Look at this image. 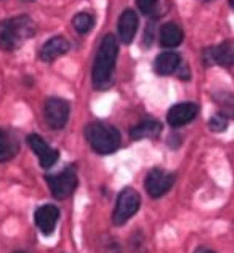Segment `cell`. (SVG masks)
<instances>
[{"instance_id": "3957f363", "label": "cell", "mask_w": 234, "mask_h": 253, "mask_svg": "<svg viewBox=\"0 0 234 253\" xmlns=\"http://www.w3.org/2000/svg\"><path fill=\"white\" fill-rule=\"evenodd\" d=\"M85 138L90 148L98 154H112L120 148V133L116 126L103 122H92L85 126Z\"/></svg>"}, {"instance_id": "30bf717a", "label": "cell", "mask_w": 234, "mask_h": 253, "mask_svg": "<svg viewBox=\"0 0 234 253\" xmlns=\"http://www.w3.org/2000/svg\"><path fill=\"white\" fill-rule=\"evenodd\" d=\"M34 219L40 232H42L44 236H50L51 232L55 231L56 224L59 221V210L56 205H51V204L42 205V207H39L36 210Z\"/></svg>"}, {"instance_id": "44dd1931", "label": "cell", "mask_w": 234, "mask_h": 253, "mask_svg": "<svg viewBox=\"0 0 234 253\" xmlns=\"http://www.w3.org/2000/svg\"><path fill=\"white\" fill-rule=\"evenodd\" d=\"M194 253H215V252L210 250V249H205V247H199Z\"/></svg>"}, {"instance_id": "7c38bea8", "label": "cell", "mask_w": 234, "mask_h": 253, "mask_svg": "<svg viewBox=\"0 0 234 253\" xmlns=\"http://www.w3.org/2000/svg\"><path fill=\"white\" fill-rule=\"evenodd\" d=\"M138 31V16L137 13L127 8L122 15H120L119 21H117V34L120 42L129 45L133 42V37H135Z\"/></svg>"}, {"instance_id": "ba28073f", "label": "cell", "mask_w": 234, "mask_h": 253, "mask_svg": "<svg viewBox=\"0 0 234 253\" xmlns=\"http://www.w3.org/2000/svg\"><path fill=\"white\" fill-rule=\"evenodd\" d=\"M28 144L31 146V149L36 152V156L40 162V167L42 169H50L58 162L59 152L56 149L50 148V144L47 141H44V138H40L39 135H29Z\"/></svg>"}, {"instance_id": "8992f818", "label": "cell", "mask_w": 234, "mask_h": 253, "mask_svg": "<svg viewBox=\"0 0 234 253\" xmlns=\"http://www.w3.org/2000/svg\"><path fill=\"white\" fill-rule=\"evenodd\" d=\"M69 103L63 98H48L44 106V117L53 130H61L69 119Z\"/></svg>"}, {"instance_id": "e0dca14e", "label": "cell", "mask_w": 234, "mask_h": 253, "mask_svg": "<svg viewBox=\"0 0 234 253\" xmlns=\"http://www.w3.org/2000/svg\"><path fill=\"white\" fill-rule=\"evenodd\" d=\"M162 131V124L154 121V119H148V121L140 122L130 130L132 139H144V138H157Z\"/></svg>"}, {"instance_id": "603a6c76", "label": "cell", "mask_w": 234, "mask_h": 253, "mask_svg": "<svg viewBox=\"0 0 234 253\" xmlns=\"http://www.w3.org/2000/svg\"><path fill=\"white\" fill-rule=\"evenodd\" d=\"M29 2H32V0H29Z\"/></svg>"}, {"instance_id": "d6986e66", "label": "cell", "mask_w": 234, "mask_h": 253, "mask_svg": "<svg viewBox=\"0 0 234 253\" xmlns=\"http://www.w3.org/2000/svg\"><path fill=\"white\" fill-rule=\"evenodd\" d=\"M226 125H228V117H226L225 114H222V112H218V114H215L209 121V128L212 131H217V133L225 131Z\"/></svg>"}, {"instance_id": "7a4b0ae2", "label": "cell", "mask_w": 234, "mask_h": 253, "mask_svg": "<svg viewBox=\"0 0 234 253\" xmlns=\"http://www.w3.org/2000/svg\"><path fill=\"white\" fill-rule=\"evenodd\" d=\"M36 36L34 21L28 15H19L0 21V48L15 51Z\"/></svg>"}, {"instance_id": "ac0fdd59", "label": "cell", "mask_w": 234, "mask_h": 253, "mask_svg": "<svg viewBox=\"0 0 234 253\" xmlns=\"http://www.w3.org/2000/svg\"><path fill=\"white\" fill-rule=\"evenodd\" d=\"M93 24H95V18H93L90 13H77V15L72 18V26H74V29L80 36L89 34L93 28Z\"/></svg>"}, {"instance_id": "9c48e42d", "label": "cell", "mask_w": 234, "mask_h": 253, "mask_svg": "<svg viewBox=\"0 0 234 253\" xmlns=\"http://www.w3.org/2000/svg\"><path fill=\"white\" fill-rule=\"evenodd\" d=\"M197 112L199 106L196 103H180L169 109V112H167V122L173 128H180V126L194 121L197 117Z\"/></svg>"}, {"instance_id": "8fae6325", "label": "cell", "mask_w": 234, "mask_h": 253, "mask_svg": "<svg viewBox=\"0 0 234 253\" xmlns=\"http://www.w3.org/2000/svg\"><path fill=\"white\" fill-rule=\"evenodd\" d=\"M69 50H71V43L68 39H64L63 36H55L42 45L39 58L42 59L44 63H53L55 59L66 55Z\"/></svg>"}, {"instance_id": "277c9868", "label": "cell", "mask_w": 234, "mask_h": 253, "mask_svg": "<svg viewBox=\"0 0 234 253\" xmlns=\"http://www.w3.org/2000/svg\"><path fill=\"white\" fill-rule=\"evenodd\" d=\"M45 179L51 191V196L58 201H64V199L72 196L79 186V178L74 167L64 169L58 175H47Z\"/></svg>"}, {"instance_id": "6da1fadb", "label": "cell", "mask_w": 234, "mask_h": 253, "mask_svg": "<svg viewBox=\"0 0 234 253\" xmlns=\"http://www.w3.org/2000/svg\"><path fill=\"white\" fill-rule=\"evenodd\" d=\"M117 55H119L117 39L112 34L104 36L101 43L98 46L95 61H93V68H92V81L95 88L106 90L112 84V74H114Z\"/></svg>"}, {"instance_id": "9a60e30c", "label": "cell", "mask_w": 234, "mask_h": 253, "mask_svg": "<svg viewBox=\"0 0 234 253\" xmlns=\"http://www.w3.org/2000/svg\"><path fill=\"white\" fill-rule=\"evenodd\" d=\"M182 58L177 51H164L154 59V71L159 76H170L177 72Z\"/></svg>"}, {"instance_id": "7402d4cb", "label": "cell", "mask_w": 234, "mask_h": 253, "mask_svg": "<svg viewBox=\"0 0 234 253\" xmlns=\"http://www.w3.org/2000/svg\"><path fill=\"white\" fill-rule=\"evenodd\" d=\"M15 253H24V252H15Z\"/></svg>"}, {"instance_id": "52a82bcc", "label": "cell", "mask_w": 234, "mask_h": 253, "mask_svg": "<svg viewBox=\"0 0 234 253\" xmlns=\"http://www.w3.org/2000/svg\"><path fill=\"white\" fill-rule=\"evenodd\" d=\"M175 184V175L164 169H152L144 179V188L152 199L165 196Z\"/></svg>"}, {"instance_id": "5bb4252c", "label": "cell", "mask_w": 234, "mask_h": 253, "mask_svg": "<svg viewBox=\"0 0 234 253\" xmlns=\"http://www.w3.org/2000/svg\"><path fill=\"white\" fill-rule=\"evenodd\" d=\"M183 29L177 23H165L160 26L159 42L164 48H175L183 42Z\"/></svg>"}, {"instance_id": "4fadbf2b", "label": "cell", "mask_w": 234, "mask_h": 253, "mask_svg": "<svg viewBox=\"0 0 234 253\" xmlns=\"http://www.w3.org/2000/svg\"><path fill=\"white\" fill-rule=\"evenodd\" d=\"M204 61L205 64H220L225 68H230L234 61L233 55V43L231 42H223L212 48H207L204 51Z\"/></svg>"}, {"instance_id": "ffe728a7", "label": "cell", "mask_w": 234, "mask_h": 253, "mask_svg": "<svg viewBox=\"0 0 234 253\" xmlns=\"http://www.w3.org/2000/svg\"><path fill=\"white\" fill-rule=\"evenodd\" d=\"M137 5L141 13L148 16H154L159 6V0H137Z\"/></svg>"}, {"instance_id": "2e32d148", "label": "cell", "mask_w": 234, "mask_h": 253, "mask_svg": "<svg viewBox=\"0 0 234 253\" xmlns=\"http://www.w3.org/2000/svg\"><path fill=\"white\" fill-rule=\"evenodd\" d=\"M19 143L11 131L0 128V162L11 161L18 154Z\"/></svg>"}, {"instance_id": "5b68a950", "label": "cell", "mask_w": 234, "mask_h": 253, "mask_svg": "<svg viewBox=\"0 0 234 253\" xmlns=\"http://www.w3.org/2000/svg\"><path fill=\"white\" fill-rule=\"evenodd\" d=\"M140 205H141V197L138 192L132 188H125L117 197L116 209L112 213V223L116 226L125 224L138 211Z\"/></svg>"}]
</instances>
